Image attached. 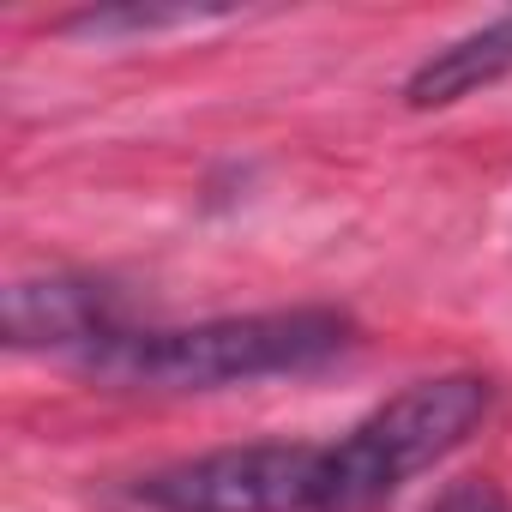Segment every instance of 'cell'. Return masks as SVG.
<instances>
[{"label":"cell","mask_w":512,"mask_h":512,"mask_svg":"<svg viewBox=\"0 0 512 512\" xmlns=\"http://www.w3.org/2000/svg\"><path fill=\"white\" fill-rule=\"evenodd\" d=\"M356 338L338 308H272V314H223L199 326H133L85 362V374L127 392H217L278 374H314L344 356Z\"/></svg>","instance_id":"1"},{"label":"cell","mask_w":512,"mask_h":512,"mask_svg":"<svg viewBox=\"0 0 512 512\" xmlns=\"http://www.w3.org/2000/svg\"><path fill=\"white\" fill-rule=\"evenodd\" d=\"M488 380L482 374H434L368 410L350 434L320 446V482L314 512H374L386 494H398L416 470L440 464L452 446L476 434L488 416Z\"/></svg>","instance_id":"2"},{"label":"cell","mask_w":512,"mask_h":512,"mask_svg":"<svg viewBox=\"0 0 512 512\" xmlns=\"http://www.w3.org/2000/svg\"><path fill=\"white\" fill-rule=\"evenodd\" d=\"M320 446L253 440L181 458L139 482V500L157 512H314Z\"/></svg>","instance_id":"3"},{"label":"cell","mask_w":512,"mask_h":512,"mask_svg":"<svg viewBox=\"0 0 512 512\" xmlns=\"http://www.w3.org/2000/svg\"><path fill=\"white\" fill-rule=\"evenodd\" d=\"M127 302L103 278H19L7 290V344L13 350H79L91 362L115 338H127Z\"/></svg>","instance_id":"4"},{"label":"cell","mask_w":512,"mask_h":512,"mask_svg":"<svg viewBox=\"0 0 512 512\" xmlns=\"http://www.w3.org/2000/svg\"><path fill=\"white\" fill-rule=\"evenodd\" d=\"M506 73H512V13H500L494 25L434 49L410 73L404 97H410V109H446V103H458V97H470V91H482V85H494Z\"/></svg>","instance_id":"5"},{"label":"cell","mask_w":512,"mask_h":512,"mask_svg":"<svg viewBox=\"0 0 512 512\" xmlns=\"http://www.w3.org/2000/svg\"><path fill=\"white\" fill-rule=\"evenodd\" d=\"M428 512H512V506H506L500 488H488V482H458V488H446Z\"/></svg>","instance_id":"6"}]
</instances>
